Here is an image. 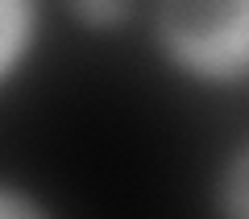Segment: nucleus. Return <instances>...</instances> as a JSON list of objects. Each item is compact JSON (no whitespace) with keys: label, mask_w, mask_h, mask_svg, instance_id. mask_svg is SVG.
I'll list each match as a JSON object with an SVG mask.
<instances>
[{"label":"nucleus","mask_w":249,"mask_h":219,"mask_svg":"<svg viewBox=\"0 0 249 219\" xmlns=\"http://www.w3.org/2000/svg\"><path fill=\"white\" fill-rule=\"evenodd\" d=\"M170 46L187 62L229 75L245 62V0H166Z\"/></svg>","instance_id":"obj_1"},{"label":"nucleus","mask_w":249,"mask_h":219,"mask_svg":"<svg viewBox=\"0 0 249 219\" xmlns=\"http://www.w3.org/2000/svg\"><path fill=\"white\" fill-rule=\"evenodd\" d=\"M25 13H29L25 0H0V66L13 58L21 33H25Z\"/></svg>","instance_id":"obj_2"},{"label":"nucleus","mask_w":249,"mask_h":219,"mask_svg":"<svg viewBox=\"0 0 249 219\" xmlns=\"http://www.w3.org/2000/svg\"><path fill=\"white\" fill-rule=\"evenodd\" d=\"M79 4L91 21H121L129 9V0H79Z\"/></svg>","instance_id":"obj_3"},{"label":"nucleus","mask_w":249,"mask_h":219,"mask_svg":"<svg viewBox=\"0 0 249 219\" xmlns=\"http://www.w3.org/2000/svg\"><path fill=\"white\" fill-rule=\"evenodd\" d=\"M0 211H13V203H0Z\"/></svg>","instance_id":"obj_4"}]
</instances>
